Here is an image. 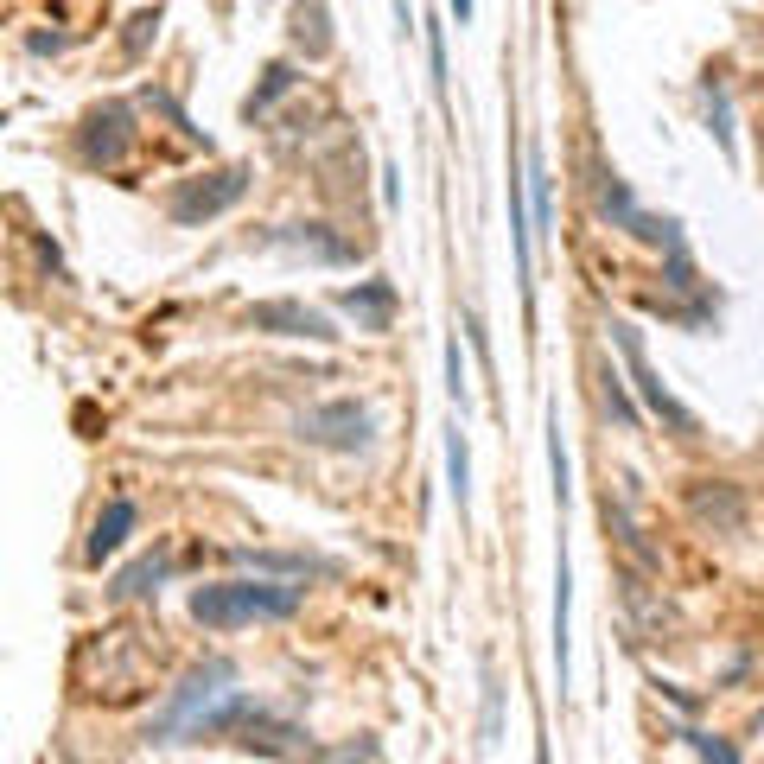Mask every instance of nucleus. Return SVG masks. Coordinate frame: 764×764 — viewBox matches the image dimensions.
Masks as SVG:
<instances>
[{
  "label": "nucleus",
  "instance_id": "24",
  "mask_svg": "<svg viewBox=\"0 0 764 764\" xmlns=\"http://www.w3.org/2000/svg\"><path fill=\"white\" fill-rule=\"evenodd\" d=\"M446 395L465 408L472 402V382H465V357H459V338H446Z\"/></svg>",
  "mask_w": 764,
  "mask_h": 764
},
{
  "label": "nucleus",
  "instance_id": "5",
  "mask_svg": "<svg viewBox=\"0 0 764 764\" xmlns=\"http://www.w3.org/2000/svg\"><path fill=\"white\" fill-rule=\"evenodd\" d=\"M242 191H249V172H242V166H223V172H211V179H185V185L166 198V217L179 223V230H198V223L223 217L230 204H242Z\"/></svg>",
  "mask_w": 764,
  "mask_h": 764
},
{
  "label": "nucleus",
  "instance_id": "16",
  "mask_svg": "<svg viewBox=\"0 0 764 764\" xmlns=\"http://www.w3.org/2000/svg\"><path fill=\"white\" fill-rule=\"evenodd\" d=\"M446 484H453L459 516H465V510H472V440H465V427H459V421L446 427Z\"/></svg>",
  "mask_w": 764,
  "mask_h": 764
},
{
  "label": "nucleus",
  "instance_id": "14",
  "mask_svg": "<svg viewBox=\"0 0 764 764\" xmlns=\"http://www.w3.org/2000/svg\"><path fill=\"white\" fill-rule=\"evenodd\" d=\"M593 204H599L605 223H618V230H631V236H637V223H644V204L631 198V185H624L612 166H605L599 179H593Z\"/></svg>",
  "mask_w": 764,
  "mask_h": 764
},
{
  "label": "nucleus",
  "instance_id": "11",
  "mask_svg": "<svg viewBox=\"0 0 764 764\" xmlns=\"http://www.w3.org/2000/svg\"><path fill=\"white\" fill-rule=\"evenodd\" d=\"M134 523H141V510H134V497H109L102 503V516L90 523V542H83V561L102 567L109 554H121V542L134 535Z\"/></svg>",
  "mask_w": 764,
  "mask_h": 764
},
{
  "label": "nucleus",
  "instance_id": "21",
  "mask_svg": "<svg viewBox=\"0 0 764 764\" xmlns=\"http://www.w3.org/2000/svg\"><path fill=\"white\" fill-rule=\"evenodd\" d=\"M675 739H682L688 752L714 758V764H739V745H726V739H714V733H701V726H675Z\"/></svg>",
  "mask_w": 764,
  "mask_h": 764
},
{
  "label": "nucleus",
  "instance_id": "19",
  "mask_svg": "<svg viewBox=\"0 0 764 764\" xmlns=\"http://www.w3.org/2000/svg\"><path fill=\"white\" fill-rule=\"evenodd\" d=\"M599 395H605V408H612V414H618L624 427H644V408L631 402V382H624V376L612 370V363H605V370H599Z\"/></svg>",
  "mask_w": 764,
  "mask_h": 764
},
{
  "label": "nucleus",
  "instance_id": "26",
  "mask_svg": "<svg viewBox=\"0 0 764 764\" xmlns=\"http://www.w3.org/2000/svg\"><path fill=\"white\" fill-rule=\"evenodd\" d=\"M382 211H402V172L382 160Z\"/></svg>",
  "mask_w": 764,
  "mask_h": 764
},
{
  "label": "nucleus",
  "instance_id": "30",
  "mask_svg": "<svg viewBox=\"0 0 764 764\" xmlns=\"http://www.w3.org/2000/svg\"><path fill=\"white\" fill-rule=\"evenodd\" d=\"M758 726H764V714H758Z\"/></svg>",
  "mask_w": 764,
  "mask_h": 764
},
{
  "label": "nucleus",
  "instance_id": "23",
  "mask_svg": "<svg viewBox=\"0 0 764 764\" xmlns=\"http://www.w3.org/2000/svg\"><path fill=\"white\" fill-rule=\"evenodd\" d=\"M497 733H503V688H497V675L484 669V726H478V739L497 745Z\"/></svg>",
  "mask_w": 764,
  "mask_h": 764
},
{
  "label": "nucleus",
  "instance_id": "15",
  "mask_svg": "<svg viewBox=\"0 0 764 764\" xmlns=\"http://www.w3.org/2000/svg\"><path fill=\"white\" fill-rule=\"evenodd\" d=\"M293 83H300V71H293L287 58H274L268 71H262V83H255V90L242 96V121H262V115H268L281 96H293Z\"/></svg>",
  "mask_w": 764,
  "mask_h": 764
},
{
  "label": "nucleus",
  "instance_id": "10",
  "mask_svg": "<svg viewBox=\"0 0 764 764\" xmlns=\"http://www.w3.org/2000/svg\"><path fill=\"white\" fill-rule=\"evenodd\" d=\"M548 637H554V688L567 694V669H573V567H567V548H561V561H554V624H548Z\"/></svg>",
  "mask_w": 764,
  "mask_h": 764
},
{
  "label": "nucleus",
  "instance_id": "12",
  "mask_svg": "<svg viewBox=\"0 0 764 764\" xmlns=\"http://www.w3.org/2000/svg\"><path fill=\"white\" fill-rule=\"evenodd\" d=\"M395 306H402V300H395L389 281H357V287L338 293V312H351L363 332H389V325H395Z\"/></svg>",
  "mask_w": 764,
  "mask_h": 764
},
{
  "label": "nucleus",
  "instance_id": "25",
  "mask_svg": "<svg viewBox=\"0 0 764 764\" xmlns=\"http://www.w3.org/2000/svg\"><path fill=\"white\" fill-rule=\"evenodd\" d=\"M153 32H160V13H141V20H128V58H141Z\"/></svg>",
  "mask_w": 764,
  "mask_h": 764
},
{
  "label": "nucleus",
  "instance_id": "17",
  "mask_svg": "<svg viewBox=\"0 0 764 764\" xmlns=\"http://www.w3.org/2000/svg\"><path fill=\"white\" fill-rule=\"evenodd\" d=\"M166 573H172V554L160 548V554H147V561H134L128 573H121V580L109 586V593L115 599H153V593H160V580H166Z\"/></svg>",
  "mask_w": 764,
  "mask_h": 764
},
{
  "label": "nucleus",
  "instance_id": "6",
  "mask_svg": "<svg viewBox=\"0 0 764 764\" xmlns=\"http://www.w3.org/2000/svg\"><path fill=\"white\" fill-rule=\"evenodd\" d=\"M134 147V109L128 102H102V109L83 115V134H77V160L96 166V172H115Z\"/></svg>",
  "mask_w": 764,
  "mask_h": 764
},
{
  "label": "nucleus",
  "instance_id": "27",
  "mask_svg": "<svg viewBox=\"0 0 764 764\" xmlns=\"http://www.w3.org/2000/svg\"><path fill=\"white\" fill-rule=\"evenodd\" d=\"M319 758H382V745L376 739H357V745H332V752H319Z\"/></svg>",
  "mask_w": 764,
  "mask_h": 764
},
{
  "label": "nucleus",
  "instance_id": "28",
  "mask_svg": "<svg viewBox=\"0 0 764 764\" xmlns=\"http://www.w3.org/2000/svg\"><path fill=\"white\" fill-rule=\"evenodd\" d=\"M446 13H453V20H459V32H465V26L478 20V0H446Z\"/></svg>",
  "mask_w": 764,
  "mask_h": 764
},
{
  "label": "nucleus",
  "instance_id": "9",
  "mask_svg": "<svg viewBox=\"0 0 764 764\" xmlns=\"http://www.w3.org/2000/svg\"><path fill=\"white\" fill-rule=\"evenodd\" d=\"M262 242H268V249H300V255L332 262V268L357 262V242L351 236H332V223H274V230H262Z\"/></svg>",
  "mask_w": 764,
  "mask_h": 764
},
{
  "label": "nucleus",
  "instance_id": "1",
  "mask_svg": "<svg viewBox=\"0 0 764 764\" xmlns=\"http://www.w3.org/2000/svg\"><path fill=\"white\" fill-rule=\"evenodd\" d=\"M306 586H281V580H204L191 586V618L204 631H242V624H287L300 618Z\"/></svg>",
  "mask_w": 764,
  "mask_h": 764
},
{
  "label": "nucleus",
  "instance_id": "3",
  "mask_svg": "<svg viewBox=\"0 0 764 764\" xmlns=\"http://www.w3.org/2000/svg\"><path fill=\"white\" fill-rule=\"evenodd\" d=\"M612 344H618V357H624V376H631V389H637V402H644L656 421H663L675 440H694V433H701V414H694L682 395L669 389L663 376H656V363L644 357V338L631 332V325H612Z\"/></svg>",
  "mask_w": 764,
  "mask_h": 764
},
{
  "label": "nucleus",
  "instance_id": "20",
  "mask_svg": "<svg viewBox=\"0 0 764 764\" xmlns=\"http://www.w3.org/2000/svg\"><path fill=\"white\" fill-rule=\"evenodd\" d=\"M236 561H249L262 573H332V561H312V554H249V548H242Z\"/></svg>",
  "mask_w": 764,
  "mask_h": 764
},
{
  "label": "nucleus",
  "instance_id": "13",
  "mask_svg": "<svg viewBox=\"0 0 764 764\" xmlns=\"http://www.w3.org/2000/svg\"><path fill=\"white\" fill-rule=\"evenodd\" d=\"M287 32L306 58H332V0H293Z\"/></svg>",
  "mask_w": 764,
  "mask_h": 764
},
{
  "label": "nucleus",
  "instance_id": "2",
  "mask_svg": "<svg viewBox=\"0 0 764 764\" xmlns=\"http://www.w3.org/2000/svg\"><path fill=\"white\" fill-rule=\"evenodd\" d=\"M230 682H236V669L223 663V656H211V663H198V669H185V682L172 688L166 707L147 720V745H172L179 733H191V726L204 720V707L230 694Z\"/></svg>",
  "mask_w": 764,
  "mask_h": 764
},
{
  "label": "nucleus",
  "instance_id": "18",
  "mask_svg": "<svg viewBox=\"0 0 764 764\" xmlns=\"http://www.w3.org/2000/svg\"><path fill=\"white\" fill-rule=\"evenodd\" d=\"M421 39H427V77H433V102L453 109V64H446V26L440 20H421Z\"/></svg>",
  "mask_w": 764,
  "mask_h": 764
},
{
  "label": "nucleus",
  "instance_id": "29",
  "mask_svg": "<svg viewBox=\"0 0 764 764\" xmlns=\"http://www.w3.org/2000/svg\"><path fill=\"white\" fill-rule=\"evenodd\" d=\"M395 32H402V39L414 32V13H408V0H395Z\"/></svg>",
  "mask_w": 764,
  "mask_h": 764
},
{
  "label": "nucleus",
  "instance_id": "4",
  "mask_svg": "<svg viewBox=\"0 0 764 764\" xmlns=\"http://www.w3.org/2000/svg\"><path fill=\"white\" fill-rule=\"evenodd\" d=\"M293 433H300L306 446H319V453H363V446L376 440V414L363 402H351V395H338V402L306 408Z\"/></svg>",
  "mask_w": 764,
  "mask_h": 764
},
{
  "label": "nucleus",
  "instance_id": "8",
  "mask_svg": "<svg viewBox=\"0 0 764 764\" xmlns=\"http://www.w3.org/2000/svg\"><path fill=\"white\" fill-rule=\"evenodd\" d=\"M236 745H242V752H255V758H300V752L312 758V752H319V745H312L300 726H293V720H274L268 707H255V714L236 726Z\"/></svg>",
  "mask_w": 764,
  "mask_h": 764
},
{
  "label": "nucleus",
  "instance_id": "22",
  "mask_svg": "<svg viewBox=\"0 0 764 764\" xmlns=\"http://www.w3.org/2000/svg\"><path fill=\"white\" fill-rule=\"evenodd\" d=\"M548 472H554V497L567 503V446H561V408H548Z\"/></svg>",
  "mask_w": 764,
  "mask_h": 764
},
{
  "label": "nucleus",
  "instance_id": "7",
  "mask_svg": "<svg viewBox=\"0 0 764 764\" xmlns=\"http://www.w3.org/2000/svg\"><path fill=\"white\" fill-rule=\"evenodd\" d=\"M242 319H249V332H268V338H300V344H332L338 338V325L306 300H255Z\"/></svg>",
  "mask_w": 764,
  "mask_h": 764
}]
</instances>
